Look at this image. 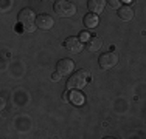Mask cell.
<instances>
[{
	"label": "cell",
	"instance_id": "e0dca14e",
	"mask_svg": "<svg viewBox=\"0 0 146 139\" xmlns=\"http://www.w3.org/2000/svg\"><path fill=\"white\" fill-rule=\"evenodd\" d=\"M64 100H65V102L68 100V93H64Z\"/></svg>",
	"mask_w": 146,
	"mask_h": 139
},
{
	"label": "cell",
	"instance_id": "7a4b0ae2",
	"mask_svg": "<svg viewBox=\"0 0 146 139\" xmlns=\"http://www.w3.org/2000/svg\"><path fill=\"white\" fill-rule=\"evenodd\" d=\"M90 76H89V71L86 70H79V71L73 73V74L68 77L67 81V88L68 90H81L86 87V83L89 82Z\"/></svg>",
	"mask_w": 146,
	"mask_h": 139
},
{
	"label": "cell",
	"instance_id": "ac0fdd59",
	"mask_svg": "<svg viewBox=\"0 0 146 139\" xmlns=\"http://www.w3.org/2000/svg\"><path fill=\"white\" fill-rule=\"evenodd\" d=\"M121 2H126V3H131V2H134V0H121Z\"/></svg>",
	"mask_w": 146,
	"mask_h": 139
},
{
	"label": "cell",
	"instance_id": "5b68a950",
	"mask_svg": "<svg viewBox=\"0 0 146 139\" xmlns=\"http://www.w3.org/2000/svg\"><path fill=\"white\" fill-rule=\"evenodd\" d=\"M73 68H75V62L72 59H61L56 65V71L59 73L61 76H67V74H72Z\"/></svg>",
	"mask_w": 146,
	"mask_h": 139
},
{
	"label": "cell",
	"instance_id": "4fadbf2b",
	"mask_svg": "<svg viewBox=\"0 0 146 139\" xmlns=\"http://www.w3.org/2000/svg\"><path fill=\"white\" fill-rule=\"evenodd\" d=\"M106 2L109 3V6H110V8H115V9H118V8H120L121 0H106Z\"/></svg>",
	"mask_w": 146,
	"mask_h": 139
},
{
	"label": "cell",
	"instance_id": "7c38bea8",
	"mask_svg": "<svg viewBox=\"0 0 146 139\" xmlns=\"http://www.w3.org/2000/svg\"><path fill=\"white\" fill-rule=\"evenodd\" d=\"M72 91V94H70V99H72V102H75V104H81L82 102V97L81 94H78V93H73V90H70Z\"/></svg>",
	"mask_w": 146,
	"mask_h": 139
},
{
	"label": "cell",
	"instance_id": "8fae6325",
	"mask_svg": "<svg viewBox=\"0 0 146 139\" xmlns=\"http://www.w3.org/2000/svg\"><path fill=\"white\" fill-rule=\"evenodd\" d=\"M87 6H89V9H90V12L100 14V12L104 11L106 0H89V2H87Z\"/></svg>",
	"mask_w": 146,
	"mask_h": 139
},
{
	"label": "cell",
	"instance_id": "30bf717a",
	"mask_svg": "<svg viewBox=\"0 0 146 139\" xmlns=\"http://www.w3.org/2000/svg\"><path fill=\"white\" fill-rule=\"evenodd\" d=\"M82 22H84L86 28H89V30H92V28H96L100 23V19H98V14L95 12H89L84 16V19H82Z\"/></svg>",
	"mask_w": 146,
	"mask_h": 139
},
{
	"label": "cell",
	"instance_id": "5bb4252c",
	"mask_svg": "<svg viewBox=\"0 0 146 139\" xmlns=\"http://www.w3.org/2000/svg\"><path fill=\"white\" fill-rule=\"evenodd\" d=\"M89 37H90V34H89V33H86V31H81V33H79V39L84 42V43L89 40Z\"/></svg>",
	"mask_w": 146,
	"mask_h": 139
},
{
	"label": "cell",
	"instance_id": "3957f363",
	"mask_svg": "<svg viewBox=\"0 0 146 139\" xmlns=\"http://www.w3.org/2000/svg\"><path fill=\"white\" fill-rule=\"evenodd\" d=\"M53 9L59 17H72L76 12V6L68 0H56L53 5Z\"/></svg>",
	"mask_w": 146,
	"mask_h": 139
},
{
	"label": "cell",
	"instance_id": "277c9868",
	"mask_svg": "<svg viewBox=\"0 0 146 139\" xmlns=\"http://www.w3.org/2000/svg\"><path fill=\"white\" fill-rule=\"evenodd\" d=\"M98 62H100V67H101L103 70H109V68H112V67H115V65H117L118 57H117L115 53L107 51V53H103L101 56H100Z\"/></svg>",
	"mask_w": 146,
	"mask_h": 139
},
{
	"label": "cell",
	"instance_id": "9a60e30c",
	"mask_svg": "<svg viewBox=\"0 0 146 139\" xmlns=\"http://www.w3.org/2000/svg\"><path fill=\"white\" fill-rule=\"evenodd\" d=\"M51 79H53V81H54V82H58V81H59V79H61V74H59V73L56 71V73H54V74H53V76H51Z\"/></svg>",
	"mask_w": 146,
	"mask_h": 139
},
{
	"label": "cell",
	"instance_id": "52a82bcc",
	"mask_svg": "<svg viewBox=\"0 0 146 139\" xmlns=\"http://www.w3.org/2000/svg\"><path fill=\"white\" fill-rule=\"evenodd\" d=\"M36 25H37V28H40V30L48 31V30H51V28H53L54 20H53V17L48 16V14H40V16H37Z\"/></svg>",
	"mask_w": 146,
	"mask_h": 139
},
{
	"label": "cell",
	"instance_id": "ba28073f",
	"mask_svg": "<svg viewBox=\"0 0 146 139\" xmlns=\"http://www.w3.org/2000/svg\"><path fill=\"white\" fill-rule=\"evenodd\" d=\"M101 45H103L101 37L93 34V36L89 37V40L84 43V47H86V50H87V51H90V53H96V51L101 48Z\"/></svg>",
	"mask_w": 146,
	"mask_h": 139
},
{
	"label": "cell",
	"instance_id": "9c48e42d",
	"mask_svg": "<svg viewBox=\"0 0 146 139\" xmlns=\"http://www.w3.org/2000/svg\"><path fill=\"white\" fill-rule=\"evenodd\" d=\"M134 14H135L134 9H132L129 5H124L118 9V17H120L123 22H131V20L134 19Z\"/></svg>",
	"mask_w": 146,
	"mask_h": 139
},
{
	"label": "cell",
	"instance_id": "2e32d148",
	"mask_svg": "<svg viewBox=\"0 0 146 139\" xmlns=\"http://www.w3.org/2000/svg\"><path fill=\"white\" fill-rule=\"evenodd\" d=\"M5 104H6V100L3 99V97H2V104H0V108H2V110L5 108Z\"/></svg>",
	"mask_w": 146,
	"mask_h": 139
},
{
	"label": "cell",
	"instance_id": "8992f818",
	"mask_svg": "<svg viewBox=\"0 0 146 139\" xmlns=\"http://www.w3.org/2000/svg\"><path fill=\"white\" fill-rule=\"evenodd\" d=\"M64 47L68 53H73V54H78L81 53L82 50V43H81V39L78 37H67L64 42Z\"/></svg>",
	"mask_w": 146,
	"mask_h": 139
},
{
	"label": "cell",
	"instance_id": "d6986e66",
	"mask_svg": "<svg viewBox=\"0 0 146 139\" xmlns=\"http://www.w3.org/2000/svg\"><path fill=\"white\" fill-rule=\"evenodd\" d=\"M54 2H56V0H54Z\"/></svg>",
	"mask_w": 146,
	"mask_h": 139
},
{
	"label": "cell",
	"instance_id": "6da1fadb",
	"mask_svg": "<svg viewBox=\"0 0 146 139\" xmlns=\"http://www.w3.org/2000/svg\"><path fill=\"white\" fill-rule=\"evenodd\" d=\"M17 20H19V23L22 25V30L27 31V33H33L37 28V25H36L37 16L34 14L33 9H30V8L20 9L19 14H17Z\"/></svg>",
	"mask_w": 146,
	"mask_h": 139
}]
</instances>
